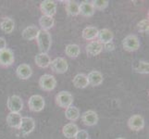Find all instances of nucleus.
<instances>
[{
  "label": "nucleus",
  "instance_id": "nucleus-9",
  "mask_svg": "<svg viewBox=\"0 0 149 139\" xmlns=\"http://www.w3.org/2000/svg\"><path fill=\"white\" fill-rule=\"evenodd\" d=\"M8 109L10 112H18L23 109V101L20 96L17 95H13L8 97Z\"/></svg>",
  "mask_w": 149,
  "mask_h": 139
},
{
  "label": "nucleus",
  "instance_id": "nucleus-32",
  "mask_svg": "<svg viewBox=\"0 0 149 139\" xmlns=\"http://www.w3.org/2000/svg\"><path fill=\"white\" fill-rule=\"evenodd\" d=\"M74 139H89V135L84 130H78L74 136Z\"/></svg>",
  "mask_w": 149,
  "mask_h": 139
},
{
  "label": "nucleus",
  "instance_id": "nucleus-23",
  "mask_svg": "<svg viewBox=\"0 0 149 139\" xmlns=\"http://www.w3.org/2000/svg\"><path fill=\"white\" fill-rule=\"evenodd\" d=\"M15 28V22L12 19L8 17L4 18L1 22H0V29H1L5 34H11Z\"/></svg>",
  "mask_w": 149,
  "mask_h": 139
},
{
  "label": "nucleus",
  "instance_id": "nucleus-33",
  "mask_svg": "<svg viewBox=\"0 0 149 139\" xmlns=\"http://www.w3.org/2000/svg\"><path fill=\"white\" fill-rule=\"evenodd\" d=\"M103 48L107 51H113L115 49V45L112 41L111 42H107L106 44H103Z\"/></svg>",
  "mask_w": 149,
  "mask_h": 139
},
{
  "label": "nucleus",
  "instance_id": "nucleus-2",
  "mask_svg": "<svg viewBox=\"0 0 149 139\" xmlns=\"http://www.w3.org/2000/svg\"><path fill=\"white\" fill-rule=\"evenodd\" d=\"M73 103V96L68 91H61L56 96V104L62 109H67Z\"/></svg>",
  "mask_w": 149,
  "mask_h": 139
},
{
  "label": "nucleus",
  "instance_id": "nucleus-5",
  "mask_svg": "<svg viewBox=\"0 0 149 139\" xmlns=\"http://www.w3.org/2000/svg\"><path fill=\"white\" fill-rule=\"evenodd\" d=\"M45 99L42 96L40 95H33L30 97L28 101V106L30 110L33 112H40L44 110L45 108Z\"/></svg>",
  "mask_w": 149,
  "mask_h": 139
},
{
  "label": "nucleus",
  "instance_id": "nucleus-6",
  "mask_svg": "<svg viewBox=\"0 0 149 139\" xmlns=\"http://www.w3.org/2000/svg\"><path fill=\"white\" fill-rule=\"evenodd\" d=\"M50 68L54 73L58 74H62L68 71L69 65L64 58H56L54 60L51 61Z\"/></svg>",
  "mask_w": 149,
  "mask_h": 139
},
{
  "label": "nucleus",
  "instance_id": "nucleus-12",
  "mask_svg": "<svg viewBox=\"0 0 149 139\" xmlns=\"http://www.w3.org/2000/svg\"><path fill=\"white\" fill-rule=\"evenodd\" d=\"M81 122L86 126H94L98 122V115L94 110H87L84 112L81 116Z\"/></svg>",
  "mask_w": 149,
  "mask_h": 139
},
{
  "label": "nucleus",
  "instance_id": "nucleus-30",
  "mask_svg": "<svg viewBox=\"0 0 149 139\" xmlns=\"http://www.w3.org/2000/svg\"><path fill=\"white\" fill-rule=\"evenodd\" d=\"M109 2L107 0H93V1H91V4L95 10H103L107 8L109 6Z\"/></svg>",
  "mask_w": 149,
  "mask_h": 139
},
{
  "label": "nucleus",
  "instance_id": "nucleus-34",
  "mask_svg": "<svg viewBox=\"0 0 149 139\" xmlns=\"http://www.w3.org/2000/svg\"><path fill=\"white\" fill-rule=\"evenodd\" d=\"M7 48V41L5 40V38L0 37V50Z\"/></svg>",
  "mask_w": 149,
  "mask_h": 139
},
{
  "label": "nucleus",
  "instance_id": "nucleus-19",
  "mask_svg": "<svg viewBox=\"0 0 149 139\" xmlns=\"http://www.w3.org/2000/svg\"><path fill=\"white\" fill-rule=\"evenodd\" d=\"M96 38L101 44H106L107 42H111L114 38V34L109 29H101L98 30Z\"/></svg>",
  "mask_w": 149,
  "mask_h": 139
},
{
  "label": "nucleus",
  "instance_id": "nucleus-13",
  "mask_svg": "<svg viewBox=\"0 0 149 139\" xmlns=\"http://www.w3.org/2000/svg\"><path fill=\"white\" fill-rule=\"evenodd\" d=\"M103 50V44H101L98 40H93L86 45L85 51L89 57H95L99 55Z\"/></svg>",
  "mask_w": 149,
  "mask_h": 139
},
{
  "label": "nucleus",
  "instance_id": "nucleus-14",
  "mask_svg": "<svg viewBox=\"0 0 149 139\" xmlns=\"http://www.w3.org/2000/svg\"><path fill=\"white\" fill-rule=\"evenodd\" d=\"M16 74L19 79L22 80H27L29 79L33 74V71L31 66L28 64H20L18 66V68L16 70Z\"/></svg>",
  "mask_w": 149,
  "mask_h": 139
},
{
  "label": "nucleus",
  "instance_id": "nucleus-17",
  "mask_svg": "<svg viewBox=\"0 0 149 139\" xmlns=\"http://www.w3.org/2000/svg\"><path fill=\"white\" fill-rule=\"evenodd\" d=\"M22 117L18 112H9L7 116V123L11 128H19Z\"/></svg>",
  "mask_w": 149,
  "mask_h": 139
},
{
  "label": "nucleus",
  "instance_id": "nucleus-18",
  "mask_svg": "<svg viewBox=\"0 0 149 139\" xmlns=\"http://www.w3.org/2000/svg\"><path fill=\"white\" fill-rule=\"evenodd\" d=\"M38 32H39V29L37 26H35V25H30V26L26 27L22 31V36L25 40L31 41L36 38Z\"/></svg>",
  "mask_w": 149,
  "mask_h": 139
},
{
  "label": "nucleus",
  "instance_id": "nucleus-31",
  "mask_svg": "<svg viewBox=\"0 0 149 139\" xmlns=\"http://www.w3.org/2000/svg\"><path fill=\"white\" fill-rule=\"evenodd\" d=\"M137 30H138V32H140V33H143V34L148 33V30H149V20H148V19L142 20L141 22H138L137 23Z\"/></svg>",
  "mask_w": 149,
  "mask_h": 139
},
{
  "label": "nucleus",
  "instance_id": "nucleus-4",
  "mask_svg": "<svg viewBox=\"0 0 149 139\" xmlns=\"http://www.w3.org/2000/svg\"><path fill=\"white\" fill-rule=\"evenodd\" d=\"M39 85L42 88V90L50 92L55 89V87L56 85V80L53 75L44 74L39 79Z\"/></svg>",
  "mask_w": 149,
  "mask_h": 139
},
{
  "label": "nucleus",
  "instance_id": "nucleus-26",
  "mask_svg": "<svg viewBox=\"0 0 149 139\" xmlns=\"http://www.w3.org/2000/svg\"><path fill=\"white\" fill-rule=\"evenodd\" d=\"M65 117L69 121L75 122L80 118V110L74 106H70L67 108L65 110Z\"/></svg>",
  "mask_w": 149,
  "mask_h": 139
},
{
  "label": "nucleus",
  "instance_id": "nucleus-3",
  "mask_svg": "<svg viewBox=\"0 0 149 139\" xmlns=\"http://www.w3.org/2000/svg\"><path fill=\"white\" fill-rule=\"evenodd\" d=\"M122 46L128 52H134L140 47V41L134 34H130L123 39Z\"/></svg>",
  "mask_w": 149,
  "mask_h": 139
},
{
  "label": "nucleus",
  "instance_id": "nucleus-21",
  "mask_svg": "<svg viewBox=\"0 0 149 139\" xmlns=\"http://www.w3.org/2000/svg\"><path fill=\"white\" fill-rule=\"evenodd\" d=\"M72 83L76 88H85L89 85L87 75H85L84 73H78L75 75L72 80Z\"/></svg>",
  "mask_w": 149,
  "mask_h": 139
},
{
  "label": "nucleus",
  "instance_id": "nucleus-28",
  "mask_svg": "<svg viewBox=\"0 0 149 139\" xmlns=\"http://www.w3.org/2000/svg\"><path fill=\"white\" fill-rule=\"evenodd\" d=\"M80 52H81L80 46L78 45H75V44L68 45L65 48V54L71 59L77 58V57L80 55Z\"/></svg>",
  "mask_w": 149,
  "mask_h": 139
},
{
  "label": "nucleus",
  "instance_id": "nucleus-22",
  "mask_svg": "<svg viewBox=\"0 0 149 139\" xmlns=\"http://www.w3.org/2000/svg\"><path fill=\"white\" fill-rule=\"evenodd\" d=\"M78 126H77L75 123L73 122H70V123H68V124H66L63 126L62 128V133L63 136L67 138H74L76 133L78 132Z\"/></svg>",
  "mask_w": 149,
  "mask_h": 139
},
{
  "label": "nucleus",
  "instance_id": "nucleus-7",
  "mask_svg": "<svg viewBox=\"0 0 149 139\" xmlns=\"http://www.w3.org/2000/svg\"><path fill=\"white\" fill-rule=\"evenodd\" d=\"M15 61V57L12 50L9 48H5L0 50V66L7 68L11 66Z\"/></svg>",
  "mask_w": 149,
  "mask_h": 139
},
{
  "label": "nucleus",
  "instance_id": "nucleus-35",
  "mask_svg": "<svg viewBox=\"0 0 149 139\" xmlns=\"http://www.w3.org/2000/svg\"><path fill=\"white\" fill-rule=\"evenodd\" d=\"M116 139H125V138H123V137H118V138H116Z\"/></svg>",
  "mask_w": 149,
  "mask_h": 139
},
{
  "label": "nucleus",
  "instance_id": "nucleus-1",
  "mask_svg": "<svg viewBox=\"0 0 149 139\" xmlns=\"http://www.w3.org/2000/svg\"><path fill=\"white\" fill-rule=\"evenodd\" d=\"M35 39H36L40 53L47 54V52L51 48V45H52V38H51V34H49L48 31L39 30L38 34Z\"/></svg>",
  "mask_w": 149,
  "mask_h": 139
},
{
  "label": "nucleus",
  "instance_id": "nucleus-11",
  "mask_svg": "<svg viewBox=\"0 0 149 139\" xmlns=\"http://www.w3.org/2000/svg\"><path fill=\"white\" fill-rule=\"evenodd\" d=\"M40 10L45 16L53 17L56 12V4L52 0H45L40 4Z\"/></svg>",
  "mask_w": 149,
  "mask_h": 139
},
{
  "label": "nucleus",
  "instance_id": "nucleus-15",
  "mask_svg": "<svg viewBox=\"0 0 149 139\" xmlns=\"http://www.w3.org/2000/svg\"><path fill=\"white\" fill-rule=\"evenodd\" d=\"M79 14L84 17H92L95 14V9L91 2L83 1L79 4Z\"/></svg>",
  "mask_w": 149,
  "mask_h": 139
},
{
  "label": "nucleus",
  "instance_id": "nucleus-10",
  "mask_svg": "<svg viewBox=\"0 0 149 139\" xmlns=\"http://www.w3.org/2000/svg\"><path fill=\"white\" fill-rule=\"evenodd\" d=\"M34 127H35V122L33 118L22 117V122H20V124L18 129L20 131V133H22V135L26 136V135L31 133L34 130Z\"/></svg>",
  "mask_w": 149,
  "mask_h": 139
},
{
  "label": "nucleus",
  "instance_id": "nucleus-25",
  "mask_svg": "<svg viewBox=\"0 0 149 139\" xmlns=\"http://www.w3.org/2000/svg\"><path fill=\"white\" fill-rule=\"evenodd\" d=\"M55 24V20L53 17H49V16H41L39 19V25L41 26V30L44 31H48L49 29L53 28Z\"/></svg>",
  "mask_w": 149,
  "mask_h": 139
},
{
  "label": "nucleus",
  "instance_id": "nucleus-27",
  "mask_svg": "<svg viewBox=\"0 0 149 139\" xmlns=\"http://www.w3.org/2000/svg\"><path fill=\"white\" fill-rule=\"evenodd\" d=\"M66 12L70 16H78L79 15V4L76 1H67L65 6Z\"/></svg>",
  "mask_w": 149,
  "mask_h": 139
},
{
  "label": "nucleus",
  "instance_id": "nucleus-24",
  "mask_svg": "<svg viewBox=\"0 0 149 139\" xmlns=\"http://www.w3.org/2000/svg\"><path fill=\"white\" fill-rule=\"evenodd\" d=\"M97 34H98V29L96 27L88 26L84 29L81 36L87 41H93V40H95V38L97 37Z\"/></svg>",
  "mask_w": 149,
  "mask_h": 139
},
{
  "label": "nucleus",
  "instance_id": "nucleus-16",
  "mask_svg": "<svg viewBox=\"0 0 149 139\" xmlns=\"http://www.w3.org/2000/svg\"><path fill=\"white\" fill-rule=\"evenodd\" d=\"M87 79H88V83L92 86H98L103 83V74L100 71H92L89 74L87 75Z\"/></svg>",
  "mask_w": 149,
  "mask_h": 139
},
{
  "label": "nucleus",
  "instance_id": "nucleus-8",
  "mask_svg": "<svg viewBox=\"0 0 149 139\" xmlns=\"http://www.w3.org/2000/svg\"><path fill=\"white\" fill-rule=\"evenodd\" d=\"M128 127L132 131H141L145 127V120L143 116L140 114H134L132 115L129 120H128Z\"/></svg>",
  "mask_w": 149,
  "mask_h": 139
},
{
  "label": "nucleus",
  "instance_id": "nucleus-29",
  "mask_svg": "<svg viewBox=\"0 0 149 139\" xmlns=\"http://www.w3.org/2000/svg\"><path fill=\"white\" fill-rule=\"evenodd\" d=\"M134 70L137 71L138 73L141 74H147L149 71V64L147 61L145 60H139L137 61V63L133 66Z\"/></svg>",
  "mask_w": 149,
  "mask_h": 139
},
{
  "label": "nucleus",
  "instance_id": "nucleus-20",
  "mask_svg": "<svg viewBox=\"0 0 149 139\" xmlns=\"http://www.w3.org/2000/svg\"><path fill=\"white\" fill-rule=\"evenodd\" d=\"M34 61L36 65L40 68H47L50 66L51 63V59L47 53H39L35 56Z\"/></svg>",
  "mask_w": 149,
  "mask_h": 139
}]
</instances>
